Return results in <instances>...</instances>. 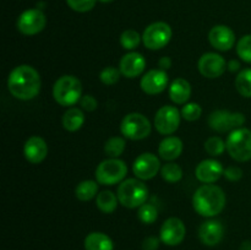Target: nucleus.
<instances>
[{"label": "nucleus", "instance_id": "10", "mask_svg": "<svg viewBox=\"0 0 251 250\" xmlns=\"http://www.w3.org/2000/svg\"><path fill=\"white\" fill-rule=\"evenodd\" d=\"M181 113L174 105H163L154 115V127L161 135H172L180 125Z\"/></svg>", "mask_w": 251, "mask_h": 250}, {"label": "nucleus", "instance_id": "40", "mask_svg": "<svg viewBox=\"0 0 251 250\" xmlns=\"http://www.w3.org/2000/svg\"><path fill=\"white\" fill-rule=\"evenodd\" d=\"M158 66L161 70L167 71L168 69H171L172 59L169 58V56H162V58L158 60Z\"/></svg>", "mask_w": 251, "mask_h": 250}, {"label": "nucleus", "instance_id": "31", "mask_svg": "<svg viewBox=\"0 0 251 250\" xmlns=\"http://www.w3.org/2000/svg\"><path fill=\"white\" fill-rule=\"evenodd\" d=\"M205 150L210 156L216 157L221 156L227 150V146H226V142L220 136H211L210 139L206 140Z\"/></svg>", "mask_w": 251, "mask_h": 250}, {"label": "nucleus", "instance_id": "37", "mask_svg": "<svg viewBox=\"0 0 251 250\" xmlns=\"http://www.w3.org/2000/svg\"><path fill=\"white\" fill-rule=\"evenodd\" d=\"M80 105L83 110H86V112H93V110L97 109L98 102L93 96L86 95L81 97Z\"/></svg>", "mask_w": 251, "mask_h": 250}, {"label": "nucleus", "instance_id": "27", "mask_svg": "<svg viewBox=\"0 0 251 250\" xmlns=\"http://www.w3.org/2000/svg\"><path fill=\"white\" fill-rule=\"evenodd\" d=\"M125 146H126L125 139L120 136H113L105 141L104 152L110 158H118V157L124 153Z\"/></svg>", "mask_w": 251, "mask_h": 250}, {"label": "nucleus", "instance_id": "41", "mask_svg": "<svg viewBox=\"0 0 251 250\" xmlns=\"http://www.w3.org/2000/svg\"><path fill=\"white\" fill-rule=\"evenodd\" d=\"M227 69L229 71H232V73L238 71L240 69V63L238 60H230L229 63L227 64Z\"/></svg>", "mask_w": 251, "mask_h": 250}, {"label": "nucleus", "instance_id": "28", "mask_svg": "<svg viewBox=\"0 0 251 250\" xmlns=\"http://www.w3.org/2000/svg\"><path fill=\"white\" fill-rule=\"evenodd\" d=\"M235 88L245 98H251V69H244L235 77Z\"/></svg>", "mask_w": 251, "mask_h": 250}, {"label": "nucleus", "instance_id": "30", "mask_svg": "<svg viewBox=\"0 0 251 250\" xmlns=\"http://www.w3.org/2000/svg\"><path fill=\"white\" fill-rule=\"evenodd\" d=\"M142 36H140V33L135 29H126L122 33L120 36V44L124 49L127 50H134L135 48H137L141 42Z\"/></svg>", "mask_w": 251, "mask_h": 250}, {"label": "nucleus", "instance_id": "3", "mask_svg": "<svg viewBox=\"0 0 251 250\" xmlns=\"http://www.w3.org/2000/svg\"><path fill=\"white\" fill-rule=\"evenodd\" d=\"M117 196L119 203L127 208H137L146 203L149 198V188L137 178H127L118 186Z\"/></svg>", "mask_w": 251, "mask_h": 250}, {"label": "nucleus", "instance_id": "19", "mask_svg": "<svg viewBox=\"0 0 251 250\" xmlns=\"http://www.w3.org/2000/svg\"><path fill=\"white\" fill-rule=\"evenodd\" d=\"M225 237V227L220 221H205L199 228V238L201 243L207 247H215L220 244Z\"/></svg>", "mask_w": 251, "mask_h": 250}, {"label": "nucleus", "instance_id": "12", "mask_svg": "<svg viewBox=\"0 0 251 250\" xmlns=\"http://www.w3.org/2000/svg\"><path fill=\"white\" fill-rule=\"evenodd\" d=\"M186 235V228L183 221L178 217H169L162 225L159 230V239L169 247L179 245Z\"/></svg>", "mask_w": 251, "mask_h": 250}, {"label": "nucleus", "instance_id": "25", "mask_svg": "<svg viewBox=\"0 0 251 250\" xmlns=\"http://www.w3.org/2000/svg\"><path fill=\"white\" fill-rule=\"evenodd\" d=\"M119 199L113 191L104 190L100 193L96 199V205L98 210L102 211L103 213H113L118 207Z\"/></svg>", "mask_w": 251, "mask_h": 250}, {"label": "nucleus", "instance_id": "20", "mask_svg": "<svg viewBox=\"0 0 251 250\" xmlns=\"http://www.w3.org/2000/svg\"><path fill=\"white\" fill-rule=\"evenodd\" d=\"M25 158L32 164H38L46 159L48 154V145L39 136H31L24 146Z\"/></svg>", "mask_w": 251, "mask_h": 250}, {"label": "nucleus", "instance_id": "42", "mask_svg": "<svg viewBox=\"0 0 251 250\" xmlns=\"http://www.w3.org/2000/svg\"><path fill=\"white\" fill-rule=\"evenodd\" d=\"M240 250H251V242H249V240L243 242L242 245H240Z\"/></svg>", "mask_w": 251, "mask_h": 250}, {"label": "nucleus", "instance_id": "23", "mask_svg": "<svg viewBox=\"0 0 251 250\" xmlns=\"http://www.w3.org/2000/svg\"><path fill=\"white\" fill-rule=\"evenodd\" d=\"M85 250H113L114 244L110 237L102 232H92L85 238Z\"/></svg>", "mask_w": 251, "mask_h": 250}, {"label": "nucleus", "instance_id": "2", "mask_svg": "<svg viewBox=\"0 0 251 250\" xmlns=\"http://www.w3.org/2000/svg\"><path fill=\"white\" fill-rule=\"evenodd\" d=\"M226 201V194L220 186L203 184L194 193L193 207L200 216L215 217L222 212Z\"/></svg>", "mask_w": 251, "mask_h": 250}, {"label": "nucleus", "instance_id": "21", "mask_svg": "<svg viewBox=\"0 0 251 250\" xmlns=\"http://www.w3.org/2000/svg\"><path fill=\"white\" fill-rule=\"evenodd\" d=\"M183 152V141L176 136H167L158 146V154L164 161L172 162Z\"/></svg>", "mask_w": 251, "mask_h": 250}, {"label": "nucleus", "instance_id": "9", "mask_svg": "<svg viewBox=\"0 0 251 250\" xmlns=\"http://www.w3.org/2000/svg\"><path fill=\"white\" fill-rule=\"evenodd\" d=\"M208 125L217 132H227L242 127L245 123V115L240 112H229L227 109H218L208 115Z\"/></svg>", "mask_w": 251, "mask_h": 250}, {"label": "nucleus", "instance_id": "43", "mask_svg": "<svg viewBox=\"0 0 251 250\" xmlns=\"http://www.w3.org/2000/svg\"><path fill=\"white\" fill-rule=\"evenodd\" d=\"M100 1H102V2H112V1H114V0H100Z\"/></svg>", "mask_w": 251, "mask_h": 250}, {"label": "nucleus", "instance_id": "34", "mask_svg": "<svg viewBox=\"0 0 251 250\" xmlns=\"http://www.w3.org/2000/svg\"><path fill=\"white\" fill-rule=\"evenodd\" d=\"M181 117L186 120V122H196L200 119L201 114H202V108L199 103H186L184 104L183 109H181Z\"/></svg>", "mask_w": 251, "mask_h": 250}, {"label": "nucleus", "instance_id": "39", "mask_svg": "<svg viewBox=\"0 0 251 250\" xmlns=\"http://www.w3.org/2000/svg\"><path fill=\"white\" fill-rule=\"evenodd\" d=\"M159 240L157 237H147L142 242V250H157L159 248Z\"/></svg>", "mask_w": 251, "mask_h": 250}, {"label": "nucleus", "instance_id": "29", "mask_svg": "<svg viewBox=\"0 0 251 250\" xmlns=\"http://www.w3.org/2000/svg\"><path fill=\"white\" fill-rule=\"evenodd\" d=\"M161 175L163 180L168 183H178L183 178V169L174 162H168L161 168Z\"/></svg>", "mask_w": 251, "mask_h": 250}, {"label": "nucleus", "instance_id": "18", "mask_svg": "<svg viewBox=\"0 0 251 250\" xmlns=\"http://www.w3.org/2000/svg\"><path fill=\"white\" fill-rule=\"evenodd\" d=\"M208 41H210L211 46L217 50L227 51L234 46L235 33L228 26L217 25L211 28L210 33H208Z\"/></svg>", "mask_w": 251, "mask_h": 250}, {"label": "nucleus", "instance_id": "6", "mask_svg": "<svg viewBox=\"0 0 251 250\" xmlns=\"http://www.w3.org/2000/svg\"><path fill=\"white\" fill-rule=\"evenodd\" d=\"M127 166L119 158H108L100 162L96 169V179L102 185H115L125 180Z\"/></svg>", "mask_w": 251, "mask_h": 250}, {"label": "nucleus", "instance_id": "4", "mask_svg": "<svg viewBox=\"0 0 251 250\" xmlns=\"http://www.w3.org/2000/svg\"><path fill=\"white\" fill-rule=\"evenodd\" d=\"M53 97L58 104L71 107L80 102L82 97L81 81L73 75H64L53 86Z\"/></svg>", "mask_w": 251, "mask_h": 250}, {"label": "nucleus", "instance_id": "14", "mask_svg": "<svg viewBox=\"0 0 251 250\" xmlns=\"http://www.w3.org/2000/svg\"><path fill=\"white\" fill-rule=\"evenodd\" d=\"M227 61L217 53H205L199 59L198 68L202 76L207 78H217L225 74Z\"/></svg>", "mask_w": 251, "mask_h": 250}, {"label": "nucleus", "instance_id": "8", "mask_svg": "<svg viewBox=\"0 0 251 250\" xmlns=\"http://www.w3.org/2000/svg\"><path fill=\"white\" fill-rule=\"evenodd\" d=\"M171 26L163 21L153 22L145 28L142 33L144 46L150 50H158L164 48L172 39Z\"/></svg>", "mask_w": 251, "mask_h": 250}, {"label": "nucleus", "instance_id": "5", "mask_svg": "<svg viewBox=\"0 0 251 250\" xmlns=\"http://www.w3.org/2000/svg\"><path fill=\"white\" fill-rule=\"evenodd\" d=\"M229 156L237 162H247L251 159V130L238 127L229 132L226 141Z\"/></svg>", "mask_w": 251, "mask_h": 250}, {"label": "nucleus", "instance_id": "26", "mask_svg": "<svg viewBox=\"0 0 251 250\" xmlns=\"http://www.w3.org/2000/svg\"><path fill=\"white\" fill-rule=\"evenodd\" d=\"M98 193V181L95 180H83L76 186L75 196L80 201H90L97 195Z\"/></svg>", "mask_w": 251, "mask_h": 250}, {"label": "nucleus", "instance_id": "13", "mask_svg": "<svg viewBox=\"0 0 251 250\" xmlns=\"http://www.w3.org/2000/svg\"><path fill=\"white\" fill-rule=\"evenodd\" d=\"M159 171H161L159 158L151 152L140 154L132 164V172L140 180H150L154 178Z\"/></svg>", "mask_w": 251, "mask_h": 250}, {"label": "nucleus", "instance_id": "7", "mask_svg": "<svg viewBox=\"0 0 251 250\" xmlns=\"http://www.w3.org/2000/svg\"><path fill=\"white\" fill-rule=\"evenodd\" d=\"M151 123L141 113H129L123 118L120 123V131L126 139L139 141L150 136L151 134Z\"/></svg>", "mask_w": 251, "mask_h": 250}, {"label": "nucleus", "instance_id": "1", "mask_svg": "<svg viewBox=\"0 0 251 250\" xmlns=\"http://www.w3.org/2000/svg\"><path fill=\"white\" fill-rule=\"evenodd\" d=\"M41 76L29 65L16 66L7 77V90L17 100H29L41 91Z\"/></svg>", "mask_w": 251, "mask_h": 250}, {"label": "nucleus", "instance_id": "36", "mask_svg": "<svg viewBox=\"0 0 251 250\" xmlns=\"http://www.w3.org/2000/svg\"><path fill=\"white\" fill-rule=\"evenodd\" d=\"M97 0H66L70 9L76 12H87L95 7Z\"/></svg>", "mask_w": 251, "mask_h": 250}, {"label": "nucleus", "instance_id": "24", "mask_svg": "<svg viewBox=\"0 0 251 250\" xmlns=\"http://www.w3.org/2000/svg\"><path fill=\"white\" fill-rule=\"evenodd\" d=\"M61 123H63L64 129L68 130V131H77V130L81 129L82 125L85 124V114H83V112L80 108H69V109L64 113Z\"/></svg>", "mask_w": 251, "mask_h": 250}, {"label": "nucleus", "instance_id": "15", "mask_svg": "<svg viewBox=\"0 0 251 250\" xmlns=\"http://www.w3.org/2000/svg\"><path fill=\"white\" fill-rule=\"evenodd\" d=\"M141 90L150 96L159 95L168 86V75L161 69H152L144 74L140 81Z\"/></svg>", "mask_w": 251, "mask_h": 250}, {"label": "nucleus", "instance_id": "17", "mask_svg": "<svg viewBox=\"0 0 251 250\" xmlns=\"http://www.w3.org/2000/svg\"><path fill=\"white\" fill-rule=\"evenodd\" d=\"M225 173L222 163L216 159H203L198 164L195 169V175L199 181L203 184H213Z\"/></svg>", "mask_w": 251, "mask_h": 250}, {"label": "nucleus", "instance_id": "11", "mask_svg": "<svg viewBox=\"0 0 251 250\" xmlns=\"http://www.w3.org/2000/svg\"><path fill=\"white\" fill-rule=\"evenodd\" d=\"M47 17L39 9H28L17 19V29L25 36H34L44 29Z\"/></svg>", "mask_w": 251, "mask_h": 250}, {"label": "nucleus", "instance_id": "22", "mask_svg": "<svg viewBox=\"0 0 251 250\" xmlns=\"http://www.w3.org/2000/svg\"><path fill=\"white\" fill-rule=\"evenodd\" d=\"M169 98L176 104H186L191 96V86L185 78H176L169 86Z\"/></svg>", "mask_w": 251, "mask_h": 250}, {"label": "nucleus", "instance_id": "35", "mask_svg": "<svg viewBox=\"0 0 251 250\" xmlns=\"http://www.w3.org/2000/svg\"><path fill=\"white\" fill-rule=\"evenodd\" d=\"M120 75H122V73H120L119 69L114 68V66H107L100 71V78L104 85L113 86L119 81Z\"/></svg>", "mask_w": 251, "mask_h": 250}, {"label": "nucleus", "instance_id": "38", "mask_svg": "<svg viewBox=\"0 0 251 250\" xmlns=\"http://www.w3.org/2000/svg\"><path fill=\"white\" fill-rule=\"evenodd\" d=\"M223 175L230 181H238L243 178V171L242 168L237 166H229L225 169V173Z\"/></svg>", "mask_w": 251, "mask_h": 250}, {"label": "nucleus", "instance_id": "33", "mask_svg": "<svg viewBox=\"0 0 251 250\" xmlns=\"http://www.w3.org/2000/svg\"><path fill=\"white\" fill-rule=\"evenodd\" d=\"M237 53L242 60L251 64V34H245L237 43Z\"/></svg>", "mask_w": 251, "mask_h": 250}, {"label": "nucleus", "instance_id": "32", "mask_svg": "<svg viewBox=\"0 0 251 250\" xmlns=\"http://www.w3.org/2000/svg\"><path fill=\"white\" fill-rule=\"evenodd\" d=\"M137 216H139L140 221L142 223H145V225H152L158 218V211L151 203H144V205L139 207Z\"/></svg>", "mask_w": 251, "mask_h": 250}, {"label": "nucleus", "instance_id": "16", "mask_svg": "<svg viewBox=\"0 0 251 250\" xmlns=\"http://www.w3.org/2000/svg\"><path fill=\"white\" fill-rule=\"evenodd\" d=\"M145 68H146V59L137 51H130L120 59L119 70L122 75L127 78H135L140 76L145 71Z\"/></svg>", "mask_w": 251, "mask_h": 250}]
</instances>
